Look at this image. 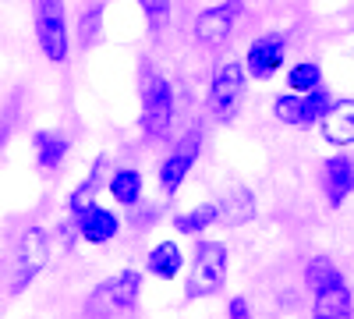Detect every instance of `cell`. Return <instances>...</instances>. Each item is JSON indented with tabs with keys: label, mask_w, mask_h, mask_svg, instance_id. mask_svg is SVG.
<instances>
[{
	"label": "cell",
	"mask_w": 354,
	"mask_h": 319,
	"mask_svg": "<svg viewBox=\"0 0 354 319\" xmlns=\"http://www.w3.org/2000/svg\"><path fill=\"white\" fill-rule=\"evenodd\" d=\"M138 291H142V273L138 270H121L93 291V298H88V305H85V316L88 319L131 316L135 302H138Z\"/></svg>",
	"instance_id": "obj_1"
},
{
	"label": "cell",
	"mask_w": 354,
	"mask_h": 319,
	"mask_svg": "<svg viewBox=\"0 0 354 319\" xmlns=\"http://www.w3.org/2000/svg\"><path fill=\"white\" fill-rule=\"evenodd\" d=\"M46 263H50V230H43V227H25L21 235H18V241H15L8 291H11V295H21L25 287L43 273Z\"/></svg>",
	"instance_id": "obj_2"
},
{
	"label": "cell",
	"mask_w": 354,
	"mask_h": 319,
	"mask_svg": "<svg viewBox=\"0 0 354 319\" xmlns=\"http://www.w3.org/2000/svg\"><path fill=\"white\" fill-rule=\"evenodd\" d=\"M227 280V245L223 241H198L195 259H192V277L185 287V298H209L216 295Z\"/></svg>",
	"instance_id": "obj_3"
},
{
	"label": "cell",
	"mask_w": 354,
	"mask_h": 319,
	"mask_svg": "<svg viewBox=\"0 0 354 319\" xmlns=\"http://www.w3.org/2000/svg\"><path fill=\"white\" fill-rule=\"evenodd\" d=\"M36 43L46 61L64 64L71 50V33H68V11L61 0H39L36 4Z\"/></svg>",
	"instance_id": "obj_4"
},
{
	"label": "cell",
	"mask_w": 354,
	"mask_h": 319,
	"mask_svg": "<svg viewBox=\"0 0 354 319\" xmlns=\"http://www.w3.org/2000/svg\"><path fill=\"white\" fill-rule=\"evenodd\" d=\"M245 85H248V75L238 61L220 64L209 85V96H205V107H209L216 121H234V113L241 110V100H245Z\"/></svg>",
	"instance_id": "obj_5"
},
{
	"label": "cell",
	"mask_w": 354,
	"mask_h": 319,
	"mask_svg": "<svg viewBox=\"0 0 354 319\" xmlns=\"http://www.w3.org/2000/svg\"><path fill=\"white\" fill-rule=\"evenodd\" d=\"M174 125V89L163 75H153L142 89V128L153 138H167Z\"/></svg>",
	"instance_id": "obj_6"
},
{
	"label": "cell",
	"mask_w": 354,
	"mask_h": 319,
	"mask_svg": "<svg viewBox=\"0 0 354 319\" xmlns=\"http://www.w3.org/2000/svg\"><path fill=\"white\" fill-rule=\"evenodd\" d=\"M330 107H333L330 89H315L308 96L283 93V96H277L273 113H277V121H283L290 128H312V125H322V118L330 113Z\"/></svg>",
	"instance_id": "obj_7"
},
{
	"label": "cell",
	"mask_w": 354,
	"mask_h": 319,
	"mask_svg": "<svg viewBox=\"0 0 354 319\" xmlns=\"http://www.w3.org/2000/svg\"><path fill=\"white\" fill-rule=\"evenodd\" d=\"M287 61V39L280 33H270V36H259L252 46H248V57H245V75L259 78V82H270Z\"/></svg>",
	"instance_id": "obj_8"
},
{
	"label": "cell",
	"mask_w": 354,
	"mask_h": 319,
	"mask_svg": "<svg viewBox=\"0 0 354 319\" xmlns=\"http://www.w3.org/2000/svg\"><path fill=\"white\" fill-rule=\"evenodd\" d=\"M198 142H202V135H198V131H188L181 142H177V149L160 163V188H163L167 195H174L177 188L185 185L188 174H192V167H195V160H198Z\"/></svg>",
	"instance_id": "obj_9"
},
{
	"label": "cell",
	"mask_w": 354,
	"mask_h": 319,
	"mask_svg": "<svg viewBox=\"0 0 354 319\" xmlns=\"http://www.w3.org/2000/svg\"><path fill=\"white\" fill-rule=\"evenodd\" d=\"M241 18V4H216L195 18V39L202 46H220L234 33V21Z\"/></svg>",
	"instance_id": "obj_10"
},
{
	"label": "cell",
	"mask_w": 354,
	"mask_h": 319,
	"mask_svg": "<svg viewBox=\"0 0 354 319\" xmlns=\"http://www.w3.org/2000/svg\"><path fill=\"white\" fill-rule=\"evenodd\" d=\"M75 227H78V235L88 245H106V241H113L117 235H121V220H117V213L100 206V202H96V206H88L85 213H78Z\"/></svg>",
	"instance_id": "obj_11"
},
{
	"label": "cell",
	"mask_w": 354,
	"mask_h": 319,
	"mask_svg": "<svg viewBox=\"0 0 354 319\" xmlns=\"http://www.w3.org/2000/svg\"><path fill=\"white\" fill-rule=\"evenodd\" d=\"M322 185H326L330 206H344V199L354 192V160L351 156H330L322 163Z\"/></svg>",
	"instance_id": "obj_12"
},
{
	"label": "cell",
	"mask_w": 354,
	"mask_h": 319,
	"mask_svg": "<svg viewBox=\"0 0 354 319\" xmlns=\"http://www.w3.org/2000/svg\"><path fill=\"white\" fill-rule=\"evenodd\" d=\"M322 138L330 146H354V100H340L322 118Z\"/></svg>",
	"instance_id": "obj_13"
},
{
	"label": "cell",
	"mask_w": 354,
	"mask_h": 319,
	"mask_svg": "<svg viewBox=\"0 0 354 319\" xmlns=\"http://www.w3.org/2000/svg\"><path fill=\"white\" fill-rule=\"evenodd\" d=\"M145 270H149L156 280H174L185 270V252L177 248V241H156L145 255Z\"/></svg>",
	"instance_id": "obj_14"
},
{
	"label": "cell",
	"mask_w": 354,
	"mask_h": 319,
	"mask_svg": "<svg viewBox=\"0 0 354 319\" xmlns=\"http://www.w3.org/2000/svg\"><path fill=\"white\" fill-rule=\"evenodd\" d=\"M216 210H220V220L227 224H248L255 217V199L245 185H230L227 195L216 202Z\"/></svg>",
	"instance_id": "obj_15"
},
{
	"label": "cell",
	"mask_w": 354,
	"mask_h": 319,
	"mask_svg": "<svg viewBox=\"0 0 354 319\" xmlns=\"http://www.w3.org/2000/svg\"><path fill=\"white\" fill-rule=\"evenodd\" d=\"M312 319H354V302H351V287L340 284L333 291L315 295V309Z\"/></svg>",
	"instance_id": "obj_16"
},
{
	"label": "cell",
	"mask_w": 354,
	"mask_h": 319,
	"mask_svg": "<svg viewBox=\"0 0 354 319\" xmlns=\"http://www.w3.org/2000/svg\"><path fill=\"white\" fill-rule=\"evenodd\" d=\"M32 149H36V163L43 170H57V167L64 163L71 142L64 135H57V131H36L32 135Z\"/></svg>",
	"instance_id": "obj_17"
},
{
	"label": "cell",
	"mask_w": 354,
	"mask_h": 319,
	"mask_svg": "<svg viewBox=\"0 0 354 319\" xmlns=\"http://www.w3.org/2000/svg\"><path fill=\"white\" fill-rule=\"evenodd\" d=\"M106 188H110L113 202H121L124 210H131V206H138V202H142V174L135 167H121V170L110 174Z\"/></svg>",
	"instance_id": "obj_18"
},
{
	"label": "cell",
	"mask_w": 354,
	"mask_h": 319,
	"mask_svg": "<svg viewBox=\"0 0 354 319\" xmlns=\"http://www.w3.org/2000/svg\"><path fill=\"white\" fill-rule=\"evenodd\" d=\"M103 170H106V156H100V160L93 163V170H88V178H85V181L71 192V199H68L71 217L85 213L88 206H96V192H100V185H103Z\"/></svg>",
	"instance_id": "obj_19"
},
{
	"label": "cell",
	"mask_w": 354,
	"mask_h": 319,
	"mask_svg": "<svg viewBox=\"0 0 354 319\" xmlns=\"http://www.w3.org/2000/svg\"><path fill=\"white\" fill-rule=\"evenodd\" d=\"M305 284L312 287L315 295H322V291H333V287H340V284H344V273L337 270L333 259H326V255H315L312 263L305 266Z\"/></svg>",
	"instance_id": "obj_20"
},
{
	"label": "cell",
	"mask_w": 354,
	"mask_h": 319,
	"mask_svg": "<svg viewBox=\"0 0 354 319\" xmlns=\"http://www.w3.org/2000/svg\"><path fill=\"white\" fill-rule=\"evenodd\" d=\"M287 89H290V96H308V93L322 89V68L315 61H298L287 71Z\"/></svg>",
	"instance_id": "obj_21"
},
{
	"label": "cell",
	"mask_w": 354,
	"mask_h": 319,
	"mask_svg": "<svg viewBox=\"0 0 354 319\" xmlns=\"http://www.w3.org/2000/svg\"><path fill=\"white\" fill-rule=\"evenodd\" d=\"M216 220H220L216 202H202V206H195L188 213H177L174 230H181V235H198V230H209V224H216Z\"/></svg>",
	"instance_id": "obj_22"
},
{
	"label": "cell",
	"mask_w": 354,
	"mask_h": 319,
	"mask_svg": "<svg viewBox=\"0 0 354 319\" xmlns=\"http://www.w3.org/2000/svg\"><path fill=\"white\" fill-rule=\"evenodd\" d=\"M142 15L149 18V33L156 36V33H163V25H167V18H170V4H153V0H145Z\"/></svg>",
	"instance_id": "obj_23"
},
{
	"label": "cell",
	"mask_w": 354,
	"mask_h": 319,
	"mask_svg": "<svg viewBox=\"0 0 354 319\" xmlns=\"http://www.w3.org/2000/svg\"><path fill=\"white\" fill-rule=\"evenodd\" d=\"M100 21H103V8H88V11L82 15V25H78V28H82V46H88V43L96 39V33H100L96 25H100Z\"/></svg>",
	"instance_id": "obj_24"
},
{
	"label": "cell",
	"mask_w": 354,
	"mask_h": 319,
	"mask_svg": "<svg viewBox=\"0 0 354 319\" xmlns=\"http://www.w3.org/2000/svg\"><path fill=\"white\" fill-rule=\"evenodd\" d=\"M227 312H230V319H252L245 298H230V309H227Z\"/></svg>",
	"instance_id": "obj_25"
}]
</instances>
